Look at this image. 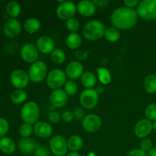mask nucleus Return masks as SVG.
Wrapping results in <instances>:
<instances>
[{
	"mask_svg": "<svg viewBox=\"0 0 156 156\" xmlns=\"http://www.w3.org/2000/svg\"><path fill=\"white\" fill-rule=\"evenodd\" d=\"M9 129V122L5 118L0 117V138H3L8 133Z\"/></svg>",
	"mask_w": 156,
	"mask_h": 156,
	"instance_id": "c9c22d12",
	"label": "nucleus"
},
{
	"mask_svg": "<svg viewBox=\"0 0 156 156\" xmlns=\"http://www.w3.org/2000/svg\"><path fill=\"white\" fill-rule=\"evenodd\" d=\"M138 16L146 21L156 19V0H143L136 7Z\"/></svg>",
	"mask_w": 156,
	"mask_h": 156,
	"instance_id": "20e7f679",
	"label": "nucleus"
},
{
	"mask_svg": "<svg viewBox=\"0 0 156 156\" xmlns=\"http://www.w3.org/2000/svg\"><path fill=\"white\" fill-rule=\"evenodd\" d=\"M87 156H97V155H96L95 152H89V153H88V155H87Z\"/></svg>",
	"mask_w": 156,
	"mask_h": 156,
	"instance_id": "8fccbe9b",
	"label": "nucleus"
},
{
	"mask_svg": "<svg viewBox=\"0 0 156 156\" xmlns=\"http://www.w3.org/2000/svg\"><path fill=\"white\" fill-rule=\"evenodd\" d=\"M106 27L99 20H91L86 23L82 30V34L85 39L94 41L105 37Z\"/></svg>",
	"mask_w": 156,
	"mask_h": 156,
	"instance_id": "f03ea898",
	"label": "nucleus"
},
{
	"mask_svg": "<svg viewBox=\"0 0 156 156\" xmlns=\"http://www.w3.org/2000/svg\"><path fill=\"white\" fill-rule=\"evenodd\" d=\"M22 30V27L19 21L15 18H10L6 21L3 27V32L5 35L9 38L18 37Z\"/></svg>",
	"mask_w": 156,
	"mask_h": 156,
	"instance_id": "f8f14e48",
	"label": "nucleus"
},
{
	"mask_svg": "<svg viewBox=\"0 0 156 156\" xmlns=\"http://www.w3.org/2000/svg\"><path fill=\"white\" fill-rule=\"evenodd\" d=\"M98 79L103 85H108L111 82V73L109 69L105 67H99L97 69Z\"/></svg>",
	"mask_w": 156,
	"mask_h": 156,
	"instance_id": "bb28decb",
	"label": "nucleus"
},
{
	"mask_svg": "<svg viewBox=\"0 0 156 156\" xmlns=\"http://www.w3.org/2000/svg\"><path fill=\"white\" fill-rule=\"evenodd\" d=\"M68 101V95L62 89L53 90L50 95V102L56 108H62Z\"/></svg>",
	"mask_w": 156,
	"mask_h": 156,
	"instance_id": "f3484780",
	"label": "nucleus"
},
{
	"mask_svg": "<svg viewBox=\"0 0 156 156\" xmlns=\"http://www.w3.org/2000/svg\"><path fill=\"white\" fill-rule=\"evenodd\" d=\"M76 56L80 60H83V59H86L88 55L85 52L82 51V50H79V51L76 52Z\"/></svg>",
	"mask_w": 156,
	"mask_h": 156,
	"instance_id": "a18cd8bd",
	"label": "nucleus"
},
{
	"mask_svg": "<svg viewBox=\"0 0 156 156\" xmlns=\"http://www.w3.org/2000/svg\"><path fill=\"white\" fill-rule=\"evenodd\" d=\"M66 156H81L80 154L77 152H71L67 153V155Z\"/></svg>",
	"mask_w": 156,
	"mask_h": 156,
	"instance_id": "09e8293b",
	"label": "nucleus"
},
{
	"mask_svg": "<svg viewBox=\"0 0 156 156\" xmlns=\"http://www.w3.org/2000/svg\"><path fill=\"white\" fill-rule=\"evenodd\" d=\"M81 83L86 89L94 88L97 84V77L91 72H85L81 77Z\"/></svg>",
	"mask_w": 156,
	"mask_h": 156,
	"instance_id": "412c9836",
	"label": "nucleus"
},
{
	"mask_svg": "<svg viewBox=\"0 0 156 156\" xmlns=\"http://www.w3.org/2000/svg\"><path fill=\"white\" fill-rule=\"evenodd\" d=\"M34 133V126L29 123H24L19 128V133L22 138H29Z\"/></svg>",
	"mask_w": 156,
	"mask_h": 156,
	"instance_id": "473e14b6",
	"label": "nucleus"
},
{
	"mask_svg": "<svg viewBox=\"0 0 156 156\" xmlns=\"http://www.w3.org/2000/svg\"><path fill=\"white\" fill-rule=\"evenodd\" d=\"M65 73L67 77L69 78L71 80L78 79L82 77L84 73L83 65L79 61H73L68 64Z\"/></svg>",
	"mask_w": 156,
	"mask_h": 156,
	"instance_id": "dca6fc26",
	"label": "nucleus"
},
{
	"mask_svg": "<svg viewBox=\"0 0 156 156\" xmlns=\"http://www.w3.org/2000/svg\"><path fill=\"white\" fill-rule=\"evenodd\" d=\"M126 156H147V153L141 149H134L129 151Z\"/></svg>",
	"mask_w": 156,
	"mask_h": 156,
	"instance_id": "ea45409f",
	"label": "nucleus"
},
{
	"mask_svg": "<svg viewBox=\"0 0 156 156\" xmlns=\"http://www.w3.org/2000/svg\"><path fill=\"white\" fill-rule=\"evenodd\" d=\"M67 145H68V149L72 152H78L83 147V139L78 135L71 136L67 140Z\"/></svg>",
	"mask_w": 156,
	"mask_h": 156,
	"instance_id": "b1692460",
	"label": "nucleus"
},
{
	"mask_svg": "<svg viewBox=\"0 0 156 156\" xmlns=\"http://www.w3.org/2000/svg\"><path fill=\"white\" fill-rule=\"evenodd\" d=\"M73 114H74V117H76V119H81L84 117V111L82 108H76L75 111H73Z\"/></svg>",
	"mask_w": 156,
	"mask_h": 156,
	"instance_id": "c03bdc74",
	"label": "nucleus"
},
{
	"mask_svg": "<svg viewBox=\"0 0 156 156\" xmlns=\"http://www.w3.org/2000/svg\"><path fill=\"white\" fill-rule=\"evenodd\" d=\"M53 132V127L47 122L38 121L34 126V133L40 138H48L52 136Z\"/></svg>",
	"mask_w": 156,
	"mask_h": 156,
	"instance_id": "a211bd4d",
	"label": "nucleus"
},
{
	"mask_svg": "<svg viewBox=\"0 0 156 156\" xmlns=\"http://www.w3.org/2000/svg\"><path fill=\"white\" fill-rule=\"evenodd\" d=\"M95 90L98 93V94H100L104 91V88L103 86H101V85H98V86H97V88H95Z\"/></svg>",
	"mask_w": 156,
	"mask_h": 156,
	"instance_id": "de8ad7c7",
	"label": "nucleus"
},
{
	"mask_svg": "<svg viewBox=\"0 0 156 156\" xmlns=\"http://www.w3.org/2000/svg\"><path fill=\"white\" fill-rule=\"evenodd\" d=\"M21 56L24 62L34 63L38 57V50L33 44H26L21 47Z\"/></svg>",
	"mask_w": 156,
	"mask_h": 156,
	"instance_id": "4468645a",
	"label": "nucleus"
},
{
	"mask_svg": "<svg viewBox=\"0 0 156 156\" xmlns=\"http://www.w3.org/2000/svg\"><path fill=\"white\" fill-rule=\"evenodd\" d=\"M76 12L77 5L70 1H64L63 2L60 3L56 9V15L58 18L65 21L73 18Z\"/></svg>",
	"mask_w": 156,
	"mask_h": 156,
	"instance_id": "1a4fd4ad",
	"label": "nucleus"
},
{
	"mask_svg": "<svg viewBox=\"0 0 156 156\" xmlns=\"http://www.w3.org/2000/svg\"><path fill=\"white\" fill-rule=\"evenodd\" d=\"M61 117H62V119L63 120L64 122H66V123H69L74 118V114H73V112H72V111H66L62 113Z\"/></svg>",
	"mask_w": 156,
	"mask_h": 156,
	"instance_id": "a19ab883",
	"label": "nucleus"
},
{
	"mask_svg": "<svg viewBox=\"0 0 156 156\" xmlns=\"http://www.w3.org/2000/svg\"><path fill=\"white\" fill-rule=\"evenodd\" d=\"M153 129L152 123L147 119H141L136 124L134 128V133L138 138L145 139L151 133Z\"/></svg>",
	"mask_w": 156,
	"mask_h": 156,
	"instance_id": "ddd939ff",
	"label": "nucleus"
},
{
	"mask_svg": "<svg viewBox=\"0 0 156 156\" xmlns=\"http://www.w3.org/2000/svg\"><path fill=\"white\" fill-rule=\"evenodd\" d=\"M27 98V94L23 89H16L11 94V101L15 105L24 103Z\"/></svg>",
	"mask_w": 156,
	"mask_h": 156,
	"instance_id": "c85d7f7f",
	"label": "nucleus"
},
{
	"mask_svg": "<svg viewBox=\"0 0 156 156\" xmlns=\"http://www.w3.org/2000/svg\"><path fill=\"white\" fill-rule=\"evenodd\" d=\"M66 74L64 71L59 69H54L49 72L46 78L47 86L53 90L60 89L66 82Z\"/></svg>",
	"mask_w": 156,
	"mask_h": 156,
	"instance_id": "39448f33",
	"label": "nucleus"
},
{
	"mask_svg": "<svg viewBox=\"0 0 156 156\" xmlns=\"http://www.w3.org/2000/svg\"><path fill=\"white\" fill-rule=\"evenodd\" d=\"M93 2L94 3L96 7L98 6L99 8H105L109 4L110 1L109 0H94Z\"/></svg>",
	"mask_w": 156,
	"mask_h": 156,
	"instance_id": "37998d69",
	"label": "nucleus"
},
{
	"mask_svg": "<svg viewBox=\"0 0 156 156\" xmlns=\"http://www.w3.org/2000/svg\"><path fill=\"white\" fill-rule=\"evenodd\" d=\"M50 150L56 156H66L68 151L67 140L62 136L56 135L50 140Z\"/></svg>",
	"mask_w": 156,
	"mask_h": 156,
	"instance_id": "6e6552de",
	"label": "nucleus"
},
{
	"mask_svg": "<svg viewBox=\"0 0 156 156\" xmlns=\"http://www.w3.org/2000/svg\"><path fill=\"white\" fill-rule=\"evenodd\" d=\"M66 27L71 33H77L80 27V23L76 18H72L66 21Z\"/></svg>",
	"mask_w": 156,
	"mask_h": 156,
	"instance_id": "72a5a7b5",
	"label": "nucleus"
},
{
	"mask_svg": "<svg viewBox=\"0 0 156 156\" xmlns=\"http://www.w3.org/2000/svg\"><path fill=\"white\" fill-rule=\"evenodd\" d=\"M36 47L38 51L44 54L51 53L55 50V43L51 37L48 36H41L37 40Z\"/></svg>",
	"mask_w": 156,
	"mask_h": 156,
	"instance_id": "2eb2a0df",
	"label": "nucleus"
},
{
	"mask_svg": "<svg viewBox=\"0 0 156 156\" xmlns=\"http://www.w3.org/2000/svg\"><path fill=\"white\" fill-rule=\"evenodd\" d=\"M152 127H153V129H155L156 131V120L152 123Z\"/></svg>",
	"mask_w": 156,
	"mask_h": 156,
	"instance_id": "3c124183",
	"label": "nucleus"
},
{
	"mask_svg": "<svg viewBox=\"0 0 156 156\" xmlns=\"http://www.w3.org/2000/svg\"><path fill=\"white\" fill-rule=\"evenodd\" d=\"M82 37L78 33H70L66 38V45L71 50H76L81 46Z\"/></svg>",
	"mask_w": 156,
	"mask_h": 156,
	"instance_id": "5701e85b",
	"label": "nucleus"
},
{
	"mask_svg": "<svg viewBox=\"0 0 156 156\" xmlns=\"http://www.w3.org/2000/svg\"><path fill=\"white\" fill-rule=\"evenodd\" d=\"M21 117L24 123L35 124L40 117V108L34 101H28L23 105L21 110Z\"/></svg>",
	"mask_w": 156,
	"mask_h": 156,
	"instance_id": "7ed1b4c3",
	"label": "nucleus"
},
{
	"mask_svg": "<svg viewBox=\"0 0 156 156\" xmlns=\"http://www.w3.org/2000/svg\"><path fill=\"white\" fill-rule=\"evenodd\" d=\"M99 94L94 88L85 89L82 91L79 97V101L84 108L88 110L93 109L98 103Z\"/></svg>",
	"mask_w": 156,
	"mask_h": 156,
	"instance_id": "0eeeda50",
	"label": "nucleus"
},
{
	"mask_svg": "<svg viewBox=\"0 0 156 156\" xmlns=\"http://www.w3.org/2000/svg\"><path fill=\"white\" fill-rule=\"evenodd\" d=\"M138 17L136 9L123 6L113 11L111 15V21L114 27L118 30H129L136 24Z\"/></svg>",
	"mask_w": 156,
	"mask_h": 156,
	"instance_id": "f257e3e1",
	"label": "nucleus"
},
{
	"mask_svg": "<svg viewBox=\"0 0 156 156\" xmlns=\"http://www.w3.org/2000/svg\"><path fill=\"white\" fill-rule=\"evenodd\" d=\"M48 118L50 122L53 123H59V120H60V114H59L56 111H51V112L48 115Z\"/></svg>",
	"mask_w": 156,
	"mask_h": 156,
	"instance_id": "58836bf2",
	"label": "nucleus"
},
{
	"mask_svg": "<svg viewBox=\"0 0 156 156\" xmlns=\"http://www.w3.org/2000/svg\"><path fill=\"white\" fill-rule=\"evenodd\" d=\"M145 115L147 120L150 121H155L156 120V104H149L146 108Z\"/></svg>",
	"mask_w": 156,
	"mask_h": 156,
	"instance_id": "f704fd0d",
	"label": "nucleus"
},
{
	"mask_svg": "<svg viewBox=\"0 0 156 156\" xmlns=\"http://www.w3.org/2000/svg\"><path fill=\"white\" fill-rule=\"evenodd\" d=\"M47 64L43 61H37L31 64L28 70V76L30 81L39 83L42 82L47 76Z\"/></svg>",
	"mask_w": 156,
	"mask_h": 156,
	"instance_id": "423d86ee",
	"label": "nucleus"
},
{
	"mask_svg": "<svg viewBox=\"0 0 156 156\" xmlns=\"http://www.w3.org/2000/svg\"><path fill=\"white\" fill-rule=\"evenodd\" d=\"M102 124L101 117L94 114H88L82 120V127L88 133H94L98 130Z\"/></svg>",
	"mask_w": 156,
	"mask_h": 156,
	"instance_id": "9b49d317",
	"label": "nucleus"
},
{
	"mask_svg": "<svg viewBox=\"0 0 156 156\" xmlns=\"http://www.w3.org/2000/svg\"><path fill=\"white\" fill-rule=\"evenodd\" d=\"M40 146L37 142L31 138H21L18 143L20 151L24 154L33 153Z\"/></svg>",
	"mask_w": 156,
	"mask_h": 156,
	"instance_id": "aec40b11",
	"label": "nucleus"
},
{
	"mask_svg": "<svg viewBox=\"0 0 156 156\" xmlns=\"http://www.w3.org/2000/svg\"><path fill=\"white\" fill-rule=\"evenodd\" d=\"M64 91H66L67 95H75V94H77L78 91H79V87H78L77 83L73 80H71V79L67 80L65 85H64Z\"/></svg>",
	"mask_w": 156,
	"mask_h": 156,
	"instance_id": "2f4dec72",
	"label": "nucleus"
},
{
	"mask_svg": "<svg viewBox=\"0 0 156 156\" xmlns=\"http://www.w3.org/2000/svg\"><path fill=\"white\" fill-rule=\"evenodd\" d=\"M24 27L27 32L30 34L37 33L41 27V23L37 18H30L24 23Z\"/></svg>",
	"mask_w": 156,
	"mask_h": 156,
	"instance_id": "393cba45",
	"label": "nucleus"
},
{
	"mask_svg": "<svg viewBox=\"0 0 156 156\" xmlns=\"http://www.w3.org/2000/svg\"><path fill=\"white\" fill-rule=\"evenodd\" d=\"M144 88L146 91L149 94H155L156 93V76L154 74H150L146 77L144 80Z\"/></svg>",
	"mask_w": 156,
	"mask_h": 156,
	"instance_id": "a878e982",
	"label": "nucleus"
},
{
	"mask_svg": "<svg viewBox=\"0 0 156 156\" xmlns=\"http://www.w3.org/2000/svg\"><path fill=\"white\" fill-rule=\"evenodd\" d=\"M96 5L93 1L82 0L77 5V12L84 17H91L95 13Z\"/></svg>",
	"mask_w": 156,
	"mask_h": 156,
	"instance_id": "6ab92c4d",
	"label": "nucleus"
},
{
	"mask_svg": "<svg viewBox=\"0 0 156 156\" xmlns=\"http://www.w3.org/2000/svg\"><path fill=\"white\" fill-rule=\"evenodd\" d=\"M34 156H49L50 149L45 146H40L34 152Z\"/></svg>",
	"mask_w": 156,
	"mask_h": 156,
	"instance_id": "4c0bfd02",
	"label": "nucleus"
},
{
	"mask_svg": "<svg viewBox=\"0 0 156 156\" xmlns=\"http://www.w3.org/2000/svg\"><path fill=\"white\" fill-rule=\"evenodd\" d=\"M10 81L13 86L17 89L26 88L30 82L28 73L21 69H16L11 73Z\"/></svg>",
	"mask_w": 156,
	"mask_h": 156,
	"instance_id": "9d476101",
	"label": "nucleus"
},
{
	"mask_svg": "<svg viewBox=\"0 0 156 156\" xmlns=\"http://www.w3.org/2000/svg\"><path fill=\"white\" fill-rule=\"evenodd\" d=\"M52 61L55 64H62L66 60V53L61 49H55L50 55Z\"/></svg>",
	"mask_w": 156,
	"mask_h": 156,
	"instance_id": "7c9ffc66",
	"label": "nucleus"
},
{
	"mask_svg": "<svg viewBox=\"0 0 156 156\" xmlns=\"http://www.w3.org/2000/svg\"><path fill=\"white\" fill-rule=\"evenodd\" d=\"M21 11V5L18 2L11 1L6 5V12L12 18H15L20 15Z\"/></svg>",
	"mask_w": 156,
	"mask_h": 156,
	"instance_id": "cd10ccee",
	"label": "nucleus"
},
{
	"mask_svg": "<svg viewBox=\"0 0 156 156\" xmlns=\"http://www.w3.org/2000/svg\"><path fill=\"white\" fill-rule=\"evenodd\" d=\"M105 37L109 42L115 43L118 41L120 38V32L118 29L115 27H109L106 28L105 33Z\"/></svg>",
	"mask_w": 156,
	"mask_h": 156,
	"instance_id": "c756f323",
	"label": "nucleus"
},
{
	"mask_svg": "<svg viewBox=\"0 0 156 156\" xmlns=\"http://www.w3.org/2000/svg\"><path fill=\"white\" fill-rule=\"evenodd\" d=\"M147 156H156V147H152L147 152Z\"/></svg>",
	"mask_w": 156,
	"mask_h": 156,
	"instance_id": "49530a36",
	"label": "nucleus"
},
{
	"mask_svg": "<svg viewBox=\"0 0 156 156\" xmlns=\"http://www.w3.org/2000/svg\"><path fill=\"white\" fill-rule=\"evenodd\" d=\"M123 4L125 6L130 9H134L135 7H137L138 5L140 4V1L138 0H125L123 1Z\"/></svg>",
	"mask_w": 156,
	"mask_h": 156,
	"instance_id": "79ce46f5",
	"label": "nucleus"
},
{
	"mask_svg": "<svg viewBox=\"0 0 156 156\" xmlns=\"http://www.w3.org/2000/svg\"><path fill=\"white\" fill-rule=\"evenodd\" d=\"M16 149V146L12 139L3 137L0 139V150L5 154H12Z\"/></svg>",
	"mask_w": 156,
	"mask_h": 156,
	"instance_id": "4be33fe9",
	"label": "nucleus"
},
{
	"mask_svg": "<svg viewBox=\"0 0 156 156\" xmlns=\"http://www.w3.org/2000/svg\"><path fill=\"white\" fill-rule=\"evenodd\" d=\"M152 148V142L150 139L145 138L140 143V149L144 152H149Z\"/></svg>",
	"mask_w": 156,
	"mask_h": 156,
	"instance_id": "e433bc0d",
	"label": "nucleus"
}]
</instances>
